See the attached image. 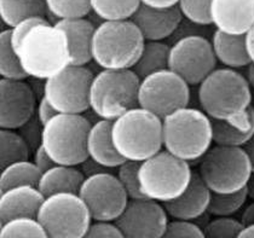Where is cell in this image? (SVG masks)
Returning <instances> with one entry per match:
<instances>
[{
	"label": "cell",
	"mask_w": 254,
	"mask_h": 238,
	"mask_svg": "<svg viewBox=\"0 0 254 238\" xmlns=\"http://www.w3.org/2000/svg\"><path fill=\"white\" fill-rule=\"evenodd\" d=\"M0 76L10 80L28 79L21 64L20 57L13 49L11 28L2 29L0 33Z\"/></svg>",
	"instance_id": "30"
},
{
	"label": "cell",
	"mask_w": 254,
	"mask_h": 238,
	"mask_svg": "<svg viewBox=\"0 0 254 238\" xmlns=\"http://www.w3.org/2000/svg\"><path fill=\"white\" fill-rule=\"evenodd\" d=\"M212 41L206 35L192 34L171 44L168 68L191 87L198 86L217 68Z\"/></svg>",
	"instance_id": "13"
},
{
	"label": "cell",
	"mask_w": 254,
	"mask_h": 238,
	"mask_svg": "<svg viewBox=\"0 0 254 238\" xmlns=\"http://www.w3.org/2000/svg\"><path fill=\"white\" fill-rule=\"evenodd\" d=\"M45 196L38 186L20 185L0 192V224L17 217L37 218Z\"/></svg>",
	"instance_id": "20"
},
{
	"label": "cell",
	"mask_w": 254,
	"mask_h": 238,
	"mask_svg": "<svg viewBox=\"0 0 254 238\" xmlns=\"http://www.w3.org/2000/svg\"><path fill=\"white\" fill-rule=\"evenodd\" d=\"M49 238H82L92 217L76 192H57L45 197L37 215Z\"/></svg>",
	"instance_id": "10"
},
{
	"label": "cell",
	"mask_w": 254,
	"mask_h": 238,
	"mask_svg": "<svg viewBox=\"0 0 254 238\" xmlns=\"http://www.w3.org/2000/svg\"><path fill=\"white\" fill-rule=\"evenodd\" d=\"M241 220L244 224L254 223V200H252L251 203L245 206L244 212L241 214Z\"/></svg>",
	"instance_id": "47"
},
{
	"label": "cell",
	"mask_w": 254,
	"mask_h": 238,
	"mask_svg": "<svg viewBox=\"0 0 254 238\" xmlns=\"http://www.w3.org/2000/svg\"><path fill=\"white\" fill-rule=\"evenodd\" d=\"M253 90L247 76L233 68H215L197 86L200 108L212 120H231L251 107Z\"/></svg>",
	"instance_id": "2"
},
{
	"label": "cell",
	"mask_w": 254,
	"mask_h": 238,
	"mask_svg": "<svg viewBox=\"0 0 254 238\" xmlns=\"http://www.w3.org/2000/svg\"><path fill=\"white\" fill-rule=\"evenodd\" d=\"M54 24L67 35L71 64L87 65L92 62V40L97 24L87 17L62 18Z\"/></svg>",
	"instance_id": "21"
},
{
	"label": "cell",
	"mask_w": 254,
	"mask_h": 238,
	"mask_svg": "<svg viewBox=\"0 0 254 238\" xmlns=\"http://www.w3.org/2000/svg\"><path fill=\"white\" fill-rule=\"evenodd\" d=\"M140 2L154 7H170L178 5L179 0H140Z\"/></svg>",
	"instance_id": "46"
},
{
	"label": "cell",
	"mask_w": 254,
	"mask_h": 238,
	"mask_svg": "<svg viewBox=\"0 0 254 238\" xmlns=\"http://www.w3.org/2000/svg\"><path fill=\"white\" fill-rule=\"evenodd\" d=\"M15 51L28 77L46 80L71 64L67 35L54 23L30 29Z\"/></svg>",
	"instance_id": "1"
},
{
	"label": "cell",
	"mask_w": 254,
	"mask_h": 238,
	"mask_svg": "<svg viewBox=\"0 0 254 238\" xmlns=\"http://www.w3.org/2000/svg\"><path fill=\"white\" fill-rule=\"evenodd\" d=\"M37 115L39 118V120L41 121V123L45 124L49 120H51L55 115L59 114L56 109L52 107L51 103L46 99V97H41V98L38 101V105H37Z\"/></svg>",
	"instance_id": "43"
},
{
	"label": "cell",
	"mask_w": 254,
	"mask_h": 238,
	"mask_svg": "<svg viewBox=\"0 0 254 238\" xmlns=\"http://www.w3.org/2000/svg\"><path fill=\"white\" fill-rule=\"evenodd\" d=\"M112 120L101 119L91 126L87 135V154L91 159L114 170L121 165L125 159L118 153L113 142Z\"/></svg>",
	"instance_id": "22"
},
{
	"label": "cell",
	"mask_w": 254,
	"mask_h": 238,
	"mask_svg": "<svg viewBox=\"0 0 254 238\" xmlns=\"http://www.w3.org/2000/svg\"><path fill=\"white\" fill-rule=\"evenodd\" d=\"M242 148L245 149L246 153H247L248 157H250L251 160V163H252V168H253V172H254V134L251 137V139L248 140L247 143L245 144Z\"/></svg>",
	"instance_id": "49"
},
{
	"label": "cell",
	"mask_w": 254,
	"mask_h": 238,
	"mask_svg": "<svg viewBox=\"0 0 254 238\" xmlns=\"http://www.w3.org/2000/svg\"><path fill=\"white\" fill-rule=\"evenodd\" d=\"M33 156V162L37 165V167L41 171V173L45 171L50 170L51 167H54L56 165V162L54 161L51 156H50L48 151L45 150L43 145H39L34 151L32 153Z\"/></svg>",
	"instance_id": "42"
},
{
	"label": "cell",
	"mask_w": 254,
	"mask_h": 238,
	"mask_svg": "<svg viewBox=\"0 0 254 238\" xmlns=\"http://www.w3.org/2000/svg\"><path fill=\"white\" fill-rule=\"evenodd\" d=\"M140 4V0H91V9L102 21L127 19L132 17Z\"/></svg>",
	"instance_id": "31"
},
{
	"label": "cell",
	"mask_w": 254,
	"mask_h": 238,
	"mask_svg": "<svg viewBox=\"0 0 254 238\" xmlns=\"http://www.w3.org/2000/svg\"><path fill=\"white\" fill-rule=\"evenodd\" d=\"M201 178L212 192L226 193L245 189L253 173L242 146L215 144L197 161Z\"/></svg>",
	"instance_id": "8"
},
{
	"label": "cell",
	"mask_w": 254,
	"mask_h": 238,
	"mask_svg": "<svg viewBox=\"0 0 254 238\" xmlns=\"http://www.w3.org/2000/svg\"><path fill=\"white\" fill-rule=\"evenodd\" d=\"M91 126L84 114L59 113L44 124L41 145L59 165L79 166L88 156Z\"/></svg>",
	"instance_id": "9"
},
{
	"label": "cell",
	"mask_w": 254,
	"mask_h": 238,
	"mask_svg": "<svg viewBox=\"0 0 254 238\" xmlns=\"http://www.w3.org/2000/svg\"><path fill=\"white\" fill-rule=\"evenodd\" d=\"M190 87L183 77L170 68L157 70L140 79L139 107L164 119L190 104Z\"/></svg>",
	"instance_id": "11"
},
{
	"label": "cell",
	"mask_w": 254,
	"mask_h": 238,
	"mask_svg": "<svg viewBox=\"0 0 254 238\" xmlns=\"http://www.w3.org/2000/svg\"><path fill=\"white\" fill-rule=\"evenodd\" d=\"M49 11L45 0H0V18L6 28L27 17L40 16L48 18Z\"/></svg>",
	"instance_id": "26"
},
{
	"label": "cell",
	"mask_w": 254,
	"mask_h": 238,
	"mask_svg": "<svg viewBox=\"0 0 254 238\" xmlns=\"http://www.w3.org/2000/svg\"><path fill=\"white\" fill-rule=\"evenodd\" d=\"M213 140L219 145L244 146L254 134V110L252 107L245 114L231 120H212Z\"/></svg>",
	"instance_id": "25"
},
{
	"label": "cell",
	"mask_w": 254,
	"mask_h": 238,
	"mask_svg": "<svg viewBox=\"0 0 254 238\" xmlns=\"http://www.w3.org/2000/svg\"><path fill=\"white\" fill-rule=\"evenodd\" d=\"M79 195L86 203L92 220L115 221L129 200L118 176L113 172L86 177Z\"/></svg>",
	"instance_id": "14"
},
{
	"label": "cell",
	"mask_w": 254,
	"mask_h": 238,
	"mask_svg": "<svg viewBox=\"0 0 254 238\" xmlns=\"http://www.w3.org/2000/svg\"><path fill=\"white\" fill-rule=\"evenodd\" d=\"M168 220L164 203L142 197L129 198L115 223L125 238H160L164 237Z\"/></svg>",
	"instance_id": "15"
},
{
	"label": "cell",
	"mask_w": 254,
	"mask_h": 238,
	"mask_svg": "<svg viewBox=\"0 0 254 238\" xmlns=\"http://www.w3.org/2000/svg\"><path fill=\"white\" fill-rule=\"evenodd\" d=\"M245 224L234 217H214L203 228L205 236L209 238L239 237Z\"/></svg>",
	"instance_id": "36"
},
{
	"label": "cell",
	"mask_w": 254,
	"mask_h": 238,
	"mask_svg": "<svg viewBox=\"0 0 254 238\" xmlns=\"http://www.w3.org/2000/svg\"><path fill=\"white\" fill-rule=\"evenodd\" d=\"M162 140L171 154L197 162L214 143L212 119L201 108H181L162 119Z\"/></svg>",
	"instance_id": "3"
},
{
	"label": "cell",
	"mask_w": 254,
	"mask_h": 238,
	"mask_svg": "<svg viewBox=\"0 0 254 238\" xmlns=\"http://www.w3.org/2000/svg\"><path fill=\"white\" fill-rule=\"evenodd\" d=\"M245 75L247 76L248 82H250L251 87H252V90L254 91V64L253 63H251V64L246 68Z\"/></svg>",
	"instance_id": "51"
},
{
	"label": "cell",
	"mask_w": 254,
	"mask_h": 238,
	"mask_svg": "<svg viewBox=\"0 0 254 238\" xmlns=\"http://www.w3.org/2000/svg\"><path fill=\"white\" fill-rule=\"evenodd\" d=\"M87 238L108 237V238H125L115 221L92 220L86 232Z\"/></svg>",
	"instance_id": "40"
},
{
	"label": "cell",
	"mask_w": 254,
	"mask_h": 238,
	"mask_svg": "<svg viewBox=\"0 0 254 238\" xmlns=\"http://www.w3.org/2000/svg\"><path fill=\"white\" fill-rule=\"evenodd\" d=\"M246 189H247L248 197H250V200H254V172L252 173V176H251L250 180H248V182H247V186H246Z\"/></svg>",
	"instance_id": "52"
},
{
	"label": "cell",
	"mask_w": 254,
	"mask_h": 238,
	"mask_svg": "<svg viewBox=\"0 0 254 238\" xmlns=\"http://www.w3.org/2000/svg\"><path fill=\"white\" fill-rule=\"evenodd\" d=\"M211 41L215 58L224 67L246 69L252 63L246 44V34H229L214 29Z\"/></svg>",
	"instance_id": "23"
},
{
	"label": "cell",
	"mask_w": 254,
	"mask_h": 238,
	"mask_svg": "<svg viewBox=\"0 0 254 238\" xmlns=\"http://www.w3.org/2000/svg\"><path fill=\"white\" fill-rule=\"evenodd\" d=\"M145 41L131 18L102 21L93 34L92 60L101 69H132Z\"/></svg>",
	"instance_id": "4"
},
{
	"label": "cell",
	"mask_w": 254,
	"mask_h": 238,
	"mask_svg": "<svg viewBox=\"0 0 254 238\" xmlns=\"http://www.w3.org/2000/svg\"><path fill=\"white\" fill-rule=\"evenodd\" d=\"M164 237L179 238V237H192L205 238V231L194 220L187 219H172L168 220L166 231Z\"/></svg>",
	"instance_id": "38"
},
{
	"label": "cell",
	"mask_w": 254,
	"mask_h": 238,
	"mask_svg": "<svg viewBox=\"0 0 254 238\" xmlns=\"http://www.w3.org/2000/svg\"><path fill=\"white\" fill-rule=\"evenodd\" d=\"M211 2L212 0H179L178 6L184 18L201 26H212Z\"/></svg>",
	"instance_id": "37"
},
{
	"label": "cell",
	"mask_w": 254,
	"mask_h": 238,
	"mask_svg": "<svg viewBox=\"0 0 254 238\" xmlns=\"http://www.w3.org/2000/svg\"><path fill=\"white\" fill-rule=\"evenodd\" d=\"M86 177L84 176L79 166L56 165L50 170L43 172L40 176L38 189L45 197L57 192H76Z\"/></svg>",
	"instance_id": "24"
},
{
	"label": "cell",
	"mask_w": 254,
	"mask_h": 238,
	"mask_svg": "<svg viewBox=\"0 0 254 238\" xmlns=\"http://www.w3.org/2000/svg\"><path fill=\"white\" fill-rule=\"evenodd\" d=\"M45 2L55 22L62 18L87 17L92 12L91 0H45Z\"/></svg>",
	"instance_id": "34"
},
{
	"label": "cell",
	"mask_w": 254,
	"mask_h": 238,
	"mask_svg": "<svg viewBox=\"0 0 254 238\" xmlns=\"http://www.w3.org/2000/svg\"><path fill=\"white\" fill-rule=\"evenodd\" d=\"M239 237H242V238L254 237V223L245 224L244 229H242V231L240 232Z\"/></svg>",
	"instance_id": "50"
},
{
	"label": "cell",
	"mask_w": 254,
	"mask_h": 238,
	"mask_svg": "<svg viewBox=\"0 0 254 238\" xmlns=\"http://www.w3.org/2000/svg\"><path fill=\"white\" fill-rule=\"evenodd\" d=\"M170 49L171 45L167 41H145L142 55L138 58L132 70L139 76V79H143L149 74L168 68Z\"/></svg>",
	"instance_id": "27"
},
{
	"label": "cell",
	"mask_w": 254,
	"mask_h": 238,
	"mask_svg": "<svg viewBox=\"0 0 254 238\" xmlns=\"http://www.w3.org/2000/svg\"><path fill=\"white\" fill-rule=\"evenodd\" d=\"M112 135L118 153L125 160L142 162L164 149L162 119L142 107L115 119Z\"/></svg>",
	"instance_id": "5"
},
{
	"label": "cell",
	"mask_w": 254,
	"mask_h": 238,
	"mask_svg": "<svg viewBox=\"0 0 254 238\" xmlns=\"http://www.w3.org/2000/svg\"><path fill=\"white\" fill-rule=\"evenodd\" d=\"M79 168L81 170L82 173H84L85 177L95 176V174L104 173V172H113V170H110V168L106 167V166L95 161V160L91 159L90 156H87L84 161L80 163Z\"/></svg>",
	"instance_id": "44"
},
{
	"label": "cell",
	"mask_w": 254,
	"mask_h": 238,
	"mask_svg": "<svg viewBox=\"0 0 254 238\" xmlns=\"http://www.w3.org/2000/svg\"><path fill=\"white\" fill-rule=\"evenodd\" d=\"M246 44H247V50L248 54H250L251 60L254 64V24L252 28L246 33Z\"/></svg>",
	"instance_id": "48"
},
{
	"label": "cell",
	"mask_w": 254,
	"mask_h": 238,
	"mask_svg": "<svg viewBox=\"0 0 254 238\" xmlns=\"http://www.w3.org/2000/svg\"><path fill=\"white\" fill-rule=\"evenodd\" d=\"M93 76L87 65L69 64L45 80L44 96L59 113L84 114L90 109Z\"/></svg>",
	"instance_id": "12"
},
{
	"label": "cell",
	"mask_w": 254,
	"mask_h": 238,
	"mask_svg": "<svg viewBox=\"0 0 254 238\" xmlns=\"http://www.w3.org/2000/svg\"><path fill=\"white\" fill-rule=\"evenodd\" d=\"M41 171L33 160H21L10 163L1 168L0 173V192L20 185H34L38 186Z\"/></svg>",
	"instance_id": "28"
},
{
	"label": "cell",
	"mask_w": 254,
	"mask_h": 238,
	"mask_svg": "<svg viewBox=\"0 0 254 238\" xmlns=\"http://www.w3.org/2000/svg\"><path fill=\"white\" fill-rule=\"evenodd\" d=\"M0 237H39L49 238L45 229L35 217H17L0 224Z\"/></svg>",
	"instance_id": "33"
},
{
	"label": "cell",
	"mask_w": 254,
	"mask_h": 238,
	"mask_svg": "<svg viewBox=\"0 0 254 238\" xmlns=\"http://www.w3.org/2000/svg\"><path fill=\"white\" fill-rule=\"evenodd\" d=\"M192 173L191 163L162 149L140 162V190L145 197L165 203L187 189Z\"/></svg>",
	"instance_id": "7"
},
{
	"label": "cell",
	"mask_w": 254,
	"mask_h": 238,
	"mask_svg": "<svg viewBox=\"0 0 254 238\" xmlns=\"http://www.w3.org/2000/svg\"><path fill=\"white\" fill-rule=\"evenodd\" d=\"M209 13L214 29L246 34L254 24V0H212Z\"/></svg>",
	"instance_id": "19"
},
{
	"label": "cell",
	"mask_w": 254,
	"mask_h": 238,
	"mask_svg": "<svg viewBox=\"0 0 254 238\" xmlns=\"http://www.w3.org/2000/svg\"><path fill=\"white\" fill-rule=\"evenodd\" d=\"M32 150L17 129H0V167L10 163L29 160Z\"/></svg>",
	"instance_id": "29"
},
{
	"label": "cell",
	"mask_w": 254,
	"mask_h": 238,
	"mask_svg": "<svg viewBox=\"0 0 254 238\" xmlns=\"http://www.w3.org/2000/svg\"><path fill=\"white\" fill-rule=\"evenodd\" d=\"M131 19L137 24L147 41H165L175 34L184 19V16L178 5L170 7H154L140 4Z\"/></svg>",
	"instance_id": "17"
},
{
	"label": "cell",
	"mask_w": 254,
	"mask_h": 238,
	"mask_svg": "<svg viewBox=\"0 0 254 238\" xmlns=\"http://www.w3.org/2000/svg\"><path fill=\"white\" fill-rule=\"evenodd\" d=\"M251 107H252V109L254 110V91L252 93V101H251Z\"/></svg>",
	"instance_id": "53"
},
{
	"label": "cell",
	"mask_w": 254,
	"mask_h": 238,
	"mask_svg": "<svg viewBox=\"0 0 254 238\" xmlns=\"http://www.w3.org/2000/svg\"><path fill=\"white\" fill-rule=\"evenodd\" d=\"M41 23H52L48 18L40 17V16H32V17H27L22 21L18 22L16 26L11 28V40H12L13 49L20 44V41L24 38V35L29 32L30 29L34 28L35 26Z\"/></svg>",
	"instance_id": "41"
},
{
	"label": "cell",
	"mask_w": 254,
	"mask_h": 238,
	"mask_svg": "<svg viewBox=\"0 0 254 238\" xmlns=\"http://www.w3.org/2000/svg\"><path fill=\"white\" fill-rule=\"evenodd\" d=\"M139 76L132 69H101L90 90V108L101 119L114 121L139 107Z\"/></svg>",
	"instance_id": "6"
},
{
	"label": "cell",
	"mask_w": 254,
	"mask_h": 238,
	"mask_svg": "<svg viewBox=\"0 0 254 238\" xmlns=\"http://www.w3.org/2000/svg\"><path fill=\"white\" fill-rule=\"evenodd\" d=\"M27 81L29 82L33 92L35 93L38 101H39L41 97H44V93H45V80L39 79V77L29 76L28 79H27Z\"/></svg>",
	"instance_id": "45"
},
{
	"label": "cell",
	"mask_w": 254,
	"mask_h": 238,
	"mask_svg": "<svg viewBox=\"0 0 254 238\" xmlns=\"http://www.w3.org/2000/svg\"><path fill=\"white\" fill-rule=\"evenodd\" d=\"M212 191L201 178L200 173L194 171L187 189L173 200L165 202L164 206L168 217L172 219L196 220L208 213Z\"/></svg>",
	"instance_id": "18"
},
{
	"label": "cell",
	"mask_w": 254,
	"mask_h": 238,
	"mask_svg": "<svg viewBox=\"0 0 254 238\" xmlns=\"http://www.w3.org/2000/svg\"><path fill=\"white\" fill-rule=\"evenodd\" d=\"M38 98L26 80H0V127L17 129L37 112Z\"/></svg>",
	"instance_id": "16"
},
{
	"label": "cell",
	"mask_w": 254,
	"mask_h": 238,
	"mask_svg": "<svg viewBox=\"0 0 254 238\" xmlns=\"http://www.w3.org/2000/svg\"><path fill=\"white\" fill-rule=\"evenodd\" d=\"M139 167L140 161H132L125 160L117 168V176L126 190L129 198H142L145 197L140 190L139 182Z\"/></svg>",
	"instance_id": "35"
},
{
	"label": "cell",
	"mask_w": 254,
	"mask_h": 238,
	"mask_svg": "<svg viewBox=\"0 0 254 238\" xmlns=\"http://www.w3.org/2000/svg\"><path fill=\"white\" fill-rule=\"evenodd\" d=\"M248 200L250 197L246 187L235 192H212L208 213L212 217H233L245 208Z\"/></svg>",
	"instance_id": "32"
},
{
	"label": "cell",
	"mask_w": 254,
	"mask_h": 238,
	"mask_svg": "<svg viewBox=\"0 0 254 238\" xmlns=\"http://www.w3.org/2000/svg\"><path fill=\"white\" fill-rule=\"evenodd\" d=\"M43 127L44 124L41 123L37 113H35L27 122H24L20 128H17V131L20 132V134L24 138V140H26L27 144L29 145L32 153L38 148V146L41 145Z\"/></svg>",
	"instance_id": "39"
}]
</instances>
